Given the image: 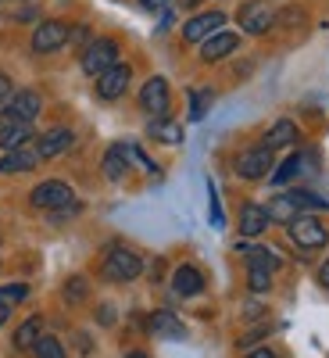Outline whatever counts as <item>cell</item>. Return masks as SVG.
<instances>
[{"label":"cell","instance_id":"obj_19","mask_svg":"<svg viewBox=\"0 0 329 358\" xmlns=\"http://www.w3.org/2000/svg\"><path fill=\"white\" fill-rule=\"evenodd\" d=\"M265 226H268V212L261 204H244V212H240V233L244 236H258V233H265Z\"/></svg>","mask_w":329,"mask_h":358},{"label":"cell","instance_id":"obj_21","mask_svg":"<svg viewBox=\"0 0 329 358\" xmlns=\"http://www.w3.org/2000/svg\"><path fill=\"white\" fill-rule=\"evenodd\" d=\"M297 140V126L290 122V118H279V122L268 129V136H265V143L261 147H268V151H276V147H286V143H293Z\"/></svg>","mask_w":329,"mask_h":358},{"label":"cell","instance_id":"obj_26","mask_svg":"<svg viewBox=\"0 0 329 358\" xmlns=\"http://www.w3.org/2000/svg\"><path fill=\"white\" fill-rule=\"evenodd\" d=\"M33 351H36V358H65V348L57 337H40L33 344Z\"/></svg>","mask_w":329,"mask_h":358},{"label":"cell","instance_id":"obj_22","mask_svg":"<svg viewBox=\"0 0 329 358\" xmlns=\"http://www.w3.org/2000/svg\"><path fill=\"white\" fill-rule=\"evenodd\" d=\"M147 133H151L154 140H161V143H179L183 140V129H179L175 122H168V118H151Z\"/></svg>","mask_w":329,"mask_h":358},{"label":"cell","instance_id":"obj_11","mask_svg":"<svg viewBox=\"0 0 329 358\" xmlns=\"http://www.w3.org/2000/svg\"><path fill=\"white\" fill-rule=\"evenodd\" d=\"M129 79H133L129 65H115V69H108L104 76H97V94H101L104 101H118V97L129 90Z\"/></svg>","mask_w":329,"mask_h":358},{"label":"cell","instance_id":"obj_24","mask_svg":"<svg viewBox=\"0 0 329 358\" xmlns=\"http://www.w3.org/2000/svg\"><path fill=\"white\" fill-rule=\"evenodd\" d=\"M212 101H215L212 90H193V94H190V118H193V122H200V118L207 115Z\"/></svg>","mask_w":329,"mask_h":358},{"label":"cell","instance_id":"obj_28","mask_svg":"<svg viewBox=\"0 0 329 358\" xmlns=\"http://www.w3.org/2000/svg\"><path fill=\"white\" fill-rule=\"evenodd\" d=\"M247 283H251V290H254V294H261V290L272 287V273H265V268H251Z\"/></svg>","mask_w":329,"mask_h":358},{"label":"cell","instance_id":"obj_37","mask_svg":"<svg viewBox=\"0 0 329 358\" xmlns=\"http://www.w3.org/2000/svg\"><path fill=\"white\" fill-rule=\"evenodd\" d=\"M126 358H147V355H143V351H129Z\"/></svg>","mask_w":329,"mask_h":358},{"label":"cell","instance_id":"obj_32","mask_svg":"<svg viewBox=\"0 0 329 358\" xmlns=\"http://www.w3.org/2000/svg\"><path fill=\"white\" fill-rule=\"evenodd\" d=\"M97 319H101L104 326H111V322H115V312H111V305H101V312H97Z\"/></svg>","mask_w":329,"mask_h":358},{"label":"cell","instance_id":"obj_10","mask_svg":"<svg viewBox=\"0 0 329 358\" xmlns=\"http://www.w3.org/2000/svg\"><path fill=\"white\" fill-rule=\"evenodd\" d=\"M29 136H33V126L29 122H18L8 111L0 115V151H18V147H29Z\"/></svg>","mask_w":329,"mask_h":358},{"label":"cell","instance_id":"obj_4","mask_svg":"<svg viewBox=\"0 0 329 358\" xmlns=\"http://www.w3.org/2000/svg\"><path fill=\"white\" fill-rule=\"evenodd\" d=\"M290 236H293V244H297V248H305V251L326 248V241H329L326 226H322L315 215H297V219L290 222Z\"/></svg>","mask_w":329,"mask_h":358},{"label":"cell","instance_id":"obj_3","mask_svg":"<svg viewBox=\"0 0 329 358\" xmlns=\"http://www.w3.org/2000/svg\"><path fill=\"white\" fill-rule=\"evenodd\" d=\"M118 65V43L115 40H94L82 50V72L86 76H104Z\"/></svg>","mask_w":329,"mask_h":358},{"label":"cell","instance_id":"obj_5","mask_svg":"<svg viewBox=\"0 0 329 358\" xmlns=\"http://www.w3.org/2000/svg\"><path fill=\"white\" fill-rule=\"evenodd\" d=\"M240 29L244 33H251V36H261V33H268L272 29V22H276V11L268 8V0H251V4H244L240 8Z\"/></svg>","mask_w":329,"mask_h":358},{"label":"cell","instance_id":"obj_34","mask_svg":"<svg viewBox=\"0 0 329 358\" xmlns=\"http://www.w3.org/2000/svg\"><path fill=\"white\" fill-rule=\"evenodd\" d=\"M8 315H11V305H8V301H0V326L8 322Z\"/></svg>","mask_w":329,"mask_h":358},{"label":"cell","instance_id":"obj_27","mask_svg":"<svg viewBox=\"0 0 329 358\" xmlns=\"http://www.w3.org/2000/svg\"><path fill=\"white\" fill-rule=\"evenodd\" d=\"M86 294H89V287H86V280H82V276H72V280L65 283V301H68V305L86 301Z\"/></svg>","mask_w":329,"mask_h":358},{"label":"cell","instance_id":"obj_2","mask_svg":"<svg viewBox=\"0 0 329 358\" xmlns=\"http://www.w3.org/2000/svg\"><path fill=\"white\" fill-rule=\"evenodd\" d=\"M29 201H33L36 208H43V212H61V208L75 204V194H72L68 183H61V179H47V183H40L33 190Z\"/></svg>","mask_w":329,"mask_h":358},{"label":"cell","instance_id":"obj_12","mask_svg":"<svg viewBox=\"0 0 329 358\" xmlns=\"http://www.w3.org/2000/svg\"><path fill=\"white\" fill-rule=\"evenodd\" d=\"M40 111H43V97L36 94V90H22V94H15L8 101V115L18 118V122H29V126H33V118Z\"/></svg>","mask_w":329,"mask_h":358},{"label":"cell","instance_id":"obj_17","mask_svg":"<svg viewBox=\"0 0 329 358\" xmlns=\"http://www.w3.org/2000/svg\"><path fill=\"white\" fill-rule=\"evenodd\" d=\"M172 287H175L179 297H193V294L204 290V276L197 273L193 265H179L175 273H172Z\"/></svg>","mask_w":329,"mask_h":358},{"label":"cell","instance_id":"obj_6","mask_svg":"<svg viewBox=\"0 0 329 358\" xmlns=\"http://www.w3.org/2000/svg\"><path fill=\"white\" fill-rule=\"evenodd\" d=\"M222 25H226V15L222 11H204V15H193L183 25V36L190 43H204V40H212L215 33H222Z\"/></svg>","mask_w":329,"mask_h":358},{"label":"cell","instance_id":"obj_18","mask_svg":"<svg viewBox=\"0 0 329 358\" xmlns=\"http://www.w3.org/2000/svg\"><path fill=\"white\" fill-rule=\"evenodd\" d=\"M126 169H129V147L126 143L108 147V155H104V176L108 179H122Z\"/></svg>","mask_w":329,"mask_h":358},{"label":"cell","instance_id":"obj_31","mask_svg":"<svg viewBox=\"0 0 329 358\" xmlns=\"http://www.w3.org/2000/svg\"><path fill=\"white\" fill-rule=\"evenodd\" d=\"M212 226H222V208H219V194L212 187Z\"/></svg>","mask_w":329,"mask_h":358},{"label":"cell","instance_id":"obj_35","mask_svg":"<svg viewBox=\"0 0 329 358\" xmlns=\"http://www.w3.org/2000/svg\"><path fill=\"white\" fill-rule=\"evenodd\" d=\"M319 280H322V287H329V262L319 268Z\"/></svg>","mask_w":329,"mask_h":358},{"label":"cell","instance_id":"obj_15","mask_svg":"<svg viewBox=\"0 0 329 358\" xmlns=\"http://www.w3.org/2000/svg\"><path fill=\"white\" fill-rule=\"evenodd\" d=\"M36 162H40L36 147H18V151H8V155H0V176L29 172V169H36Z\"/></svg>","mask_w":329,"mask_h":358},{"label":"cell","instance_id":"obj_36","mask_svg":"<svg viewBox=\"0 0 329 358\" xmlns=\"http://www.w3.org/2000/svg\"><path fill=\"white\" fill-rule=\"evenodd\" d=\"M140 4H143V8H165L168 0H140Z\"/></svg>","mask_w":329,"mask_h":358},{"label":"cell","instance_id":"obj_9","mask_svg":"<svg viewBox=\"0 0 329 358\" xmlns=\"http://www.w3.org/2000/svg\"><path fill=\"white\" fill-rule=\"evenodd\" d=\"M140 108L151 115V118H161V115L168 111V83H165L161 76H154V79L143 83V90H140Z\"/></svg>","mask_w":329,"mask_h":358},{"label":"cell","instance_id":"obj_30","mask_svg":"<svg viewBox=\"0 0 329 358\" xmlns=\"http://www.w3.org/2000/svg\"><path fill=\"white\" fill-rule=\"evenodd\" d=\"M15 97V90H11V79L0 72V108H8V101Z\"/></svg>","mask_w":329,"mask_h":358},{"label":"cell","instance_id":"obj_13","mask_svg":"<svg viewBox=\"0 0 329 358\" xmlns=\"http://www.w3.org/2000/svg\"><path fill=\"white\" fill-rule=\"evenodd\" d=\"M147 330H151V337H161V341H183L187 337V326L172 312H154L151 319H147Z\"/></svg>","mask_w":329,"mask_h":358},{"label":"cell","instance_id":"obj_29","mask_svg":"<svg viewBox=\"0 0 329 358\" xmlns=\"http://www.w3.org/2000/svg\"><path fill=\"white\" fill-rule=\"evenodd\" d=\"M25 297H29V287H22V283L0 287V301H8V305H18V301H25Z\"/></svg>","mask_w":329,"mask_h":358},{"label":"cell","instance_id":"obj_20","mask_svg":"<svg viewBox=\"0 0 329 358\" xmlns=\"http://www.w3.org/2000/svg\"><path fill=\"white\" fill-rule=\"evenodd\" d=\"M236 251H240L247 258L251 268H265V273H272V268L279 265V258L272 255V248H251V244H236Z\"/></svg>","mask_w":329,"mask_h":358},{"label":"cell","instance_id":"obj_25","mask_svg":"<svg viewBox=\"0 0 329 358\" xmlns=\"http://www.w3.org/2000/svg\"><path fill=\"white\" fill-rule=\"evenodd\" d=\"M301 165H305V158H301V155L286 158V162H283V165L272 172V183H279V187H283V183H290V179H293L297 172H301Z\"/></svg>","mask_w":329,"mask_h":358},{"label":"cell","instance_id":"obj_33","mask_svg":"<svg viewBox=\"0 0 329 358\" xmlns=\"http://www.w3.org/2000/svg\"><path fill=\"white\" fill-rule=\"evenodd\" d=\"M244 358H276V351H268V348H258V351H251V355H244Z\"/></svg>","mask_w":329,"mask_h":358},{"label":"cell","instance_id":"obj_16","mask_svg":"<svg viewBox=\"0 0 329 358\" xmlns=\"http://www.w3.org/2000/svg\"><path fill=\"white\" fill-rule=\"evenodd\" d=\"M72 129H50V133H43L40 140H36V155L40 158H57V155H65L68 151V147H72Z\"/></svg>","mask_w":329,"mask_h":358},{"label":"cell","instance_id":"obj_1","mask_svg":"<svg viewBox=\"0 0 329 358\" xmlns=\"http://www.w3.org/2000/svg\"><path fill=\"white\" fill-rule=\"evenodd\" d=\"M143 273V262L133 255V251H111L108 258H104V265H101V276L108 280V283H129V280H136Z\"/></svg>","mask_w":329,"mask_h":358},{"label":"cell","instance_id":"obj_14","mask_svg":"<svg viewBox=\"0 0 329 358\" xmlns=\"http://www.w3.org/2000/svg\"><path fill=\"white\" fill-rule=\"evenodd\" d=\"M236 47H240V36L236 33H215L212 40L200 43V62H222V57H229Z\"/></svg>","mask_w":329,"mask_h":358},{"label":"cell","instance_id":"obj_23","mask_svg":"<svg viewBox=\"0 0 329 358\" xmlns=\"http://www.w3.org/2000/svg\"><path fill=\"white\" fill-rule=\"evenodd\" d=\"M36 341H40V319L33 315L29 322H22L15 330V348H33Z\"/></svg>","mask_w":329,"mask_h":358},{"label":"cell","instance_id":"obj_8","mask_svg":"<svg viewBox=\"0 0 329 358\" xmlns=\"http://www.w3.org/2000/svg\"><path fill=\"white\" fill-rule=\"evenodd\" d=\"M268 169H272V151L268 147H251L236 158V176L240 179H265Z\"/></svg>","mask_w":329,"mask_h":358},{"label":"cell","instance_id":"obj_7","mask_svg":"<svg viewBox=\"0 0 329 358\" xmlns=\"http://www.w3.org/2000/svg\"><path fill=\"white\" fill-rule=\"evenodd\" d=\"M68 43V25L65 22H40L33 33V50L36 54H54Z\"/></svg>","mask_w":329,"mask_h":358}]
</instances>
